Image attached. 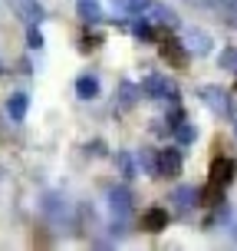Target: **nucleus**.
<instances>
[{
	"label": "nucleus",
	"mask_w": 237,
	"mask_h": 251,
	"mask_svg": "<svg viewBox=\"0 0 237 251\" xmlns=\"http://www.w3.org/2000/svg\"><path fill=\"white\" fill-rule=\"evenodd\" d=\"M142 89L149 93L151 100H165V102H172V106H178V100H181V93H178V86H175V83H172L168 76H158V73L145 76Z\"/></svg>",
	"instance_id": "1"
},
{
	"label": "nucleus",
	"mask_w": 237,
	"mask_h": 251,
	"mask_svg": "<svg viewBox=\"0 0 237 251\" xmlns=\"http://www.w3.org/2000/svg\"><path fill=\"white\" fill-rule=\"evenodd\" d=\"M109 212H112L115 222H125L132 215V192L125 185H112L109 188Z\"/></svg>",
	"instance_id": "2"
},
{
	"label": "nucleus",
	"mask_w": 237,
	"mask_h": 251,
	"mask_svg": "<svg viewBox=\"0 0 237 251\" xmlns=\"http://www.w3.org/2000/svg\"><path fill=\"white\" fill-rule=\"evenodd\" d=\"M198 96L204 100V106H208V109H214L217 116H227V113H231V96H227L221 86H201Z\"/></svg>",
	"instance_id": "3"
},
{
	"label": "nucleus",
	"mask_w": 237,
	"mask_h": 251,
	"mask_svg": "<svg viewBox=\"0 0 237 251\" xmlns=\"http://www.w3.org/2000/svg\"><path fill=\"white\" fill-rule=\"evenodd\" d=\"M142 13H145V20H149L151 26H168V30H172V26H178L175 10H172V7H165V3H155V0H151Z\"/></svg>",
	"instance_id": "4"
},
{
	"label": "nucleus",
	"mask_w": 237,
	"mask_h": 251,
	"mask_svg": "<svg viewBox=\"0 0 237 251\" xmlns=\"http://www.w3.org/2000/svg\"><path fill=\"white\" fill-rule=\"evenodd\" d=\"M13 10H17V17H20L26 26H40L46 20V10L40 7L37 0H13Z\"/></svg>",
	"instance_id": "5"
},
{
	"label": "nucleus",
	"mask_w": 237,
	"mask_h": 251,
	"mask_svg": "<svg viewBox=\"0 0 237 251\" xmlns=\"http://www.w3.org/2000/svg\"><path fill=\"white\" fill-rule=\"evenodd\" d=\"M181 43H185V50L194 53V56H208V53H211V37H208L204 30H194V26L185 30V40H181Z\"/></svg>",
	"instance_id": "6"
},
{
	"label": "nucleus",
	"mask_w": 237,
	"mask_h": 251,
	"mask_svg": "<svg viewBox=\"0 0 237 251\" xmlns=\"http://www.w3.org/2000/svg\"><path fill=\"white\" fill-rule=\"evenodd\" d=\"M181 172V152L178 149H162L158 152V176L175 178Z\"/></svg>",
	"instance_id": "7"
},
{
	"label": "nucleus",
	"mask_w": 237,
	"mask_h": 251,
	"mask_svg": "<svg viewBox=\"0 0 237 251\" xmlns=\"http://www.w3.org/2000/svg\"><path fill=\"white\" fill-rule=\"evenodd\" d=\"M234 172H237V165L231 162V159H214L211 162V185H217V188L231 185Z\"/></svg>",
	"instance_id": "8"
},
{
	"label": "nucleus",
	"mask_w": 237,
	"mask_h": 251,
	"mask_svg": "<svg viewBox=\"0 0 237 251\" xmlns=\"http://www.w3.org/2000/svg\"><path fill=\"white\" fill-rule=\"evenodd\" d=\"M165 225H168V212H165V208H158V205L142 215V228H145V231H151V235H155V231H165Z\"/></svg>",
	"instance_id": "9"
},
{
	"label": "nucleus",
	"mask_w": 237,
	"mask_h": 251,
	"mask_svg": "<svg viewBox=\"0 0 237 251\" xmlns=\"http://www.w3.org/2000/svg\"><path fill=\"white\" fill-rule=\"evenodd\" d=\"M76 17H79V20H83V24H99L102 20V7L99 3H96V0H79V3H76Z\"/></svg>",
	"instance_id": "10"
},
{
	"label": "nucleus",
	"mask_w": 237,
	"mask_h": 251,
	"mask_svg": "<svg viewBox=\"0 0 237 251\" xmlns=\"http://www.w3.org/2000/svg\"><path fill=\"white\" fill-rule=\"evenodd\" d=\"M162 56L172 63V66H185L188 50H185V43H175V40H162Z\"/></svg>",
	"instance_id": "11"
},
{
	"label": "nucleus",
	"mask_w": 237,
	"mask_h": 251,
	"mask_svg": "<svg viewBox=\"0 0 237 251\" xmlns=\"http://www.w3.org/2000/svg\"><path fill=\"white\" fill-rule=\"evenodd\" d=\"M26 109H30V96H26V93H13L10 100H7V113H10L13 123H20L26 116Z\"/></svg>",
	"instance_id": "12"
},
{
	"label": "nucleus",
	"mask_w": 237,
	"mask_h": 251,
	"mask_svg": "<svg viewBox=\"0 0 237 251\" xmlns=\"http://www.w3.org/2000/svg\"><path fill=\"white\" fill-rule=\"evenodd\" d=\"M172 199L178 201V208H181V212H188V208H194V205H198V188H191V185H181V188H175V195H172Z\"/></svg>",
	"instance_id": "13"
},
{
	"label": "nucleus",
	"mask_w": 237,
	"mask_h": 251,
	"mask_svg": "<svg viewBox=\"0 0 237 251\" xmlns=\"http://www.w3.org/2000/svg\"><path fill=\"white\" fill-rule=\"evenodd\" d=\"M76 93H79V100H96L99 96V79L96 76H79L76 79Z\"/></svg>",
	"instance_id": "14"
},
{
	"label": "nucleus",
	"mask_w": 237,
	"mask_h": 251,
	"mask_svg": "<svg viewBox=\"0 0 237 251\" xmlns=\"http://www.w3.org/2000/svg\"><path fill=\"white\" fill-rule=\"evenodd\" d=\"M172 132H175V139H178V142H185V146H188V142H194V136H198V132H194V126L188 123L185 116L172 126Z\"/></svg>",
	"instance_id": "15"
},
{
	"label": "nucleus",
	"mask_w": 237,
	"mask_h": 251,
	"mask_svg": "<svg viewBox=\"0 0 237 251\" xmlns=\"http://www.w3.org/2000/svg\"><path fill=\"white\" fill-rule=\"evenodd\" d=\"M135 96H138L135 83H122V86H119V106H122V109H132V106H135Z\"/></svg>",
	"instance_id": "16"
},
{
	"label": "nucleus",
	"mask_w": 237,
	"mask_h": 251,
	"mask_svg": "<svg viewBox=\"0 0 237 251\" xmlns=\"http://www.w3.org/2000/svg\"><path fill=\"white\" fill-rule=\"evenodd\" d=\"M221 70H231V73H237V47H227L224 53H221Z\"/></svg>",
	"instance_id": "17"
},
{
	"label": "nucleus",
	"mask_w": 237,
	"mask_h": 251,
	"mask_svg": "<svg viewBox=\"0 0 237 251\" xmlns=\"http://www.w3.org/2000/svg\"><path fill=\"white\" fill-rule=\"evenodd\" d=\"M119 169H122L125 178L135 176V159H132V152H122V155H119Z\"/></svg>",
	"instance_id": "18"
},
{
	"label": "nucleus",
	"mask_w": 237,
	"mask_h": 251,
	"mask_svg": "<svg viewBox=\"0 0 237 251\" xmlns=\"http://www.w3.org/2000/svg\"><path fill=\"white\" fill-rule=\"evenodd\" d=\"M149 3H151V0H119V7H122V10H129V13H142Z\"/></svg>",
	"instance_id": "19"
},
{
	"label": "nucleus",
	"mask_w": 237,
	"mask_h": 251,
	"mask_svg": "<svg viewBox=\"0 0 237 251\" xmlns=\"http://www.w3.org/2000/svg\"><path fill=\"white\" fill-rule=\"evenodd\" d=\"M26 43H30L33 50H40V47H43V37H40V30H37V26H30V33H26Z\"/></svg>",
	"instance_id": "20"
},
{
	"label": "nucleus",
	"mask_w": 237,
	"mask_h": 251,
	"mask_svg": "<svg viewBox=\"0 0 237 251\" xmlns=\"http://www.w3.org/2000/svg\"><path fill=\"white\" fill-rule=\"evenodd\" d=\"M198 3H208V7H217V10H227V7H237V0H198Z\"/></svg>",
	"instance_id": "21"
},
{
	"label": "nucleus",
	"mask_w": 237,
	"mask_h": 251,
	"mask_svg": "<svg viewBox=\"0 0 237 251\" xmlns=\"http://www.w3.org/2000/svg\"><path fill=\"white\" fill-rule=\"evenodd\" d=\"M221 13H224V24L237 30V7H227V10H221Z\"/></svg>",
	"instance_id": "22"
},
{
	"label": "nucleus",
	"mask_w": 237,
	"mask_h": 251,
	"mask_svg": "<svg viewBox=\"0 0 237 251\" xmlns=\"http://www.w3.org/2000/svg\"><path fill=\"white\" fill-rule=\"evenodd\" d=\"M234 136H237V119H234Z\"/></svg>",
	"instance_id": "23"
},
{
	"label": "nucleus",
	"mask_w": 237,
	"mask_h": 251,
	"mask_svg": "<svg viewBox=\"0 0 237 251\" xmlns=\"http://www.w3.org/2000/svg\"><path fill=\"white\" fill-rule=\"evenodd\" d=\"M0 176H3V172H0Z\"/></svg>",
	"instance_id": "24"
}]
</instances>
